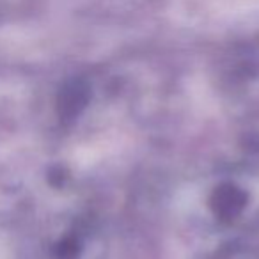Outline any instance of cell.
Wrapping results in <instances>:
<instances>
[{
  "label": "cell",
  "instance_id": "obj_1",
  "mask_svg": "<svg viewBox=\"0 0 259 259\" xmlns=\"http://www.w3.org/2000/svg\"><path fill=\"white\" fill-rule=\"evenodd\" d=\"M245 202H247V195L234 185H222L220 188H217L211 197L213 211L222 220L234 219L243 209Z\"/></svg>",
  "mask_w": 259,
  "mask_h": 259
}]
</instances>
